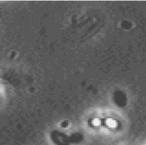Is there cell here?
<instances>
[{
  "instance_id": "obj_1",
  "label": "cell",
  "mask_w": 146,
  "mask_h": 145,
  "mask_svg": "<svg viewBox=\"0 0 146 145\" xmlns=\"http://www.w3.org/2000/svg\"><path fill=\"white\" fill-rule=\"evenodd\" d=\"M51 139L55 145H69L71 143L70 138L68 136L58 131H55L52 133Z\"/></svg>"
},
{
  "instance_id": "obj_2",
  "label": "cell",
  "mask_w": 146,
  "mask_h": 145,
  "mask_svg": "<svg viewBox=\"0 0 146 145\" xmlns=\"http://www.w3.org/2000/svg\"><path fill=\"white\" fill-rule=\"evenodd\" d=\"M103 124L110 128H114L118 126V123L116 120L111 119V118H108V119L103 121Z\"/></svg>"
},
{
  "instance_id": "obj_3",
  "label": "cell",
  "mask_w": 146,
  "mask_h": 145,
  "mask_svg": "<svg viewBox=\"0 0 146 145\" xmlns=\"http://www.w3.org/2000/svg\"><path fill=\"white\" fill-rule=\"evenodd\" d=\"M103 125V120L100 119H93L91 121V126H95V127H98V126Z\"/></svg>"
}]
</instances>
